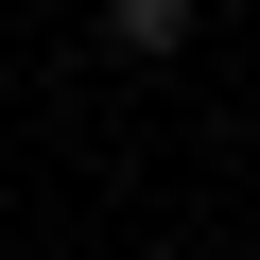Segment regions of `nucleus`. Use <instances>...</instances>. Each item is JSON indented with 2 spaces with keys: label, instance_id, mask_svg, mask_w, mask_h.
<instances>
[{
  "label": "nucleus",
  "instance_id": "1",
  "mask_svg": "<svg viewBox=\"0 0 260 260\" xmlns=\"http://www.w3.org/2000/svg\"><path fill=\"white\" fill-rule=\"evenodd\" d=\"M174 35H191V0H104V52H139V70H156Z\"/></svg>",
  "mask_w": 260,
  "mask_h": 260
}]
</instances>
